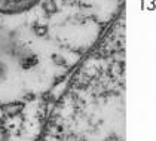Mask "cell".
<instances>
[{
  "label": "cell",
  "instance_id": "obj_1",
  "mask_svg": "<svg viewBox=\"0 0 156 141\" xmlns=\"http://www.w3.org/2000/svg\"><path fill=\"white\" fill-rule=\"evenodd\" d=\"M42 0H0V15L12 16L33 11Z\"/></svg>",
  "mask_w": 156,
  "mask_h": 141
}]
</instances>
